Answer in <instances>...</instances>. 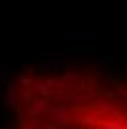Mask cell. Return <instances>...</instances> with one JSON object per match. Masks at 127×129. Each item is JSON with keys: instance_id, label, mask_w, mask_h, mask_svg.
<instances>
[{"instance_id": "cell-1", "label": "cell", "mask_w": 127, "mask_h": 129, "mask_svg": "<svg viewBox=\"0 0 127 129\" xmlns=\"http://www.w3.org/2000/svg\"><path fill=\"white\" fill-rule=\"evenodd\" d=\"M12 111L14 129H127V87L89 70L26 72Z\"/></svg>"}]
</instances>
